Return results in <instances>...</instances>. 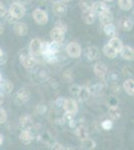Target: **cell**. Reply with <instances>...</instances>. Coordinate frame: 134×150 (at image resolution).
I'll return each mask as SVG.
<instances>
[{"mask_svg": "<svg viewBox=\"0 0 134 150\" xmlns=\"http://www.w3.org/2000/svg\"><path fill=\"white\" fill-rule=\"evenodd\" d=\"M19 59H20L21 64L25 67L26 69H30L35 65V58L32 54H31L29 51H26L25 49L23 50L22 52L20 53V56H19Z\"/></svg>", "mask_w": 134, "mask_h": 150, "instance_id": "cell-1", "label": "cell"}, {"mask_svg": "<svg viewBox=\"0 0 134 150\" xmlns=\"http://www.w3.org/2000/svg\"><path fill=\"white\" fill-rule=\"evenodd\" d=\"M29 99H30V92L26 88H24V87L18 89L17 92L15 93V95H14V102L18 104V105L27 102Z\"/></svg>", "mask_w": 134, "mask_h": 150, "instance_id": "cell-2", "label": "cell"}, {"mask_svg": "<svg viewBox=\"0 0 134 150\" xmlns=\"http://www.w3.org/2000/svg\"><path fill=\"white\" fill-rule=\"evenodd\" d=\"M32 17H33V20L37 24H39V25H45V24L48 22L47 12L42 10V9H40V8L35 9V10L32 12Z\"/></svg>", "mask_w": 134, "mask_h": 150, "instance_id": "cell-3", "label": "cell"}, {"mask_svg": "<svg viewBox=\"0 0 134 150\" xmlns=\"http://www.w3.org/2000/svg\"><path fill=\"white\" fill-rule=\"evenodd\" d=\"M66 52L68 56H70L71 58H79L81 56L82 48L78 43L70 42L66 47Z\"/></svg>", "mask_w": 134, "mask_h": 150, "instance_id": "cell-4", "label": "cell"}, {"mask_svg": "<svg viewBox=\"0 0 134 150\" xmlns=\"http://www.w3.org/2000/svg\"><path fill=\"white\" fill-rule=\"evenodd\" d=\"M9 13H11L17 19L22 18L25 15V7L22 4H18V3H12L10 7H9Z\"/></svg>", "mask_w": 134, "mask_h": 150, "instance_id": "cell-5", "label": "cell"}, {"mask_svg": "<svg viewBox=\"0 0 134 150\" xmlns=\"http://www.w3.org/2000/svg\"><path fill=\"white\" fill-rule=\"evenodd\" d=\"M63 108H64L65 112H69L71 114L75 115L76 112L78 111V105H77V102L74 100V99H65L64 103H63Z\"/></svg>", "mask_w": 134, "mask_h": 150, "instance_id": "cell-6", "label": "cell"}, {"mask_svg": "<svg viewBox=\"0 0 134 150\" xmlns=\"http://www.w3.org/2000/svg\"><path fill=\"white\" fill-rule=\"evenodd\" d=\"M52 9L53 12L55 13V15L62 17L65 14L67 13V6L64 2L62 1H57V2H53L52 4Z\"/></svg>", "mask_w": 134, "mask_h": 150, "instance_id": "cell-7", "label": "cell"}, {"mask_svg": "<svg viewBox=\"0 0 134 150\" xmlns=\"http://www.w3.org/2000/svg\"><path fill=\"white\" fill-rule=\"evenodd\" d=\"M93 71H94V73H95V75H96L97 77L103 79L104 77L107 75L108 69H107V66L103 63V62L98 61V62H96V63L94 64Z\"/></svg>", "mask_w": 134, "mask_h": 150, "instance_id": "cell-8", "label": "cell"}, {"mask_svg": "<svg viewBox=\"0 0 134 150\" xmlns=\"http://www.w3.org/2000/svg\"><path fill=\"white\" fill-rule=\"evenodd\" d=\"M41 45H42V40L39 38H34L29 44V52L32 55H41Z\"/></svg>", "mask_w": 134, "mask_h": 150, "instance_id": "cell-9", "label": "cell"}, {"mask_svg": "<svg viewBox=\"0 0 134 150\" xmlns=\"http://www.w3.org/2000/svg\"><path fill=\"white\" fill-rule=\"evenodd\" d=\"M50 37L52 41H55V42H58L61 44L65 38V32L61 29L54 27L50 31Z\"/></svg>", "mask_w": 134, "mask_h": 150, "instance_id": "cell-10", "label": "cell"}, {"mask_svg": "<svg viewBox=\"0 0 134 150\" xmlns=\"http://www.w3.org/2000/svg\"><path fill=\"white\" fill-rule=\"evenodd\" d=\"M99 55H100V52H99L98 47L96 46H89L85 49V56L89 61L98 59Z\"/></svg>", "mask_w": 134, "mask_h": 150, "instance_id": "cell-11", "label": "cell"}, {"mask_svg": "<svg viewBox=\"0 0 134 150\" xmlns=\"http://www.w3.org/2000/svg\"><path fill=\"white\" fill-rule=\"evenodd\" d=\"M13 31L17 36H25L28 32V27L23 22H15L13 26Z\"/></svg>", "mask_w": 134, "mask_h": 150, "instance_id": "cell-12", "label": "cell"}, {"mask_svg": "<svg viewBox=\"0 0 134 150\" xmlns=\"http://www.w3.org/2000/svg\"><path fill=\"white\" fill-rule=\"evenodd\" d=\"M92 10L94 11V13L96 15H100V14L104 13V12L108 11L109 8L106 5L105 2L103 1H96L93 2V6H92Z\"/></svg>", "mask_w": 134, "mask_h": 150, "instance_id": "cell-13", "label": "cell"}, {"mask_svg": "<svg viewBox=\"0 0 134 150\" xmlns=\"http://www.w3.org/2000/svg\"><path fill=\"white\" fill-rule=\"evenodd\" d=\"M81 17H82V20H83L84 23L92 24V23H94V21H95L96 14L94 13V11L92 10V9H89V10L82 11Z\"/></svg>", "mask_w": 134, "mask_h": 150, "instance_id": "cell-14", "label": "cell"}, {"mask_svg": "<svg viewBox=\"0 0 134 150\" xmlns=\"http://www.w3.org/2000/svg\"><path fill=\"white\" fill-rule=\"evenodd\" d=\"M118 26L123 31H130L133 27V21L128 17H121L118 21Z\"/></svg>", "mask_w": 134, "mask_h": 150, "instance_id": "cell-15", "label": "cell"}, {"mask_svg": "<svg viewBox=\"0 0 134 150\" xmlns=\"http://www.w3.org/2000/svg\"><path fill=\"white\" fill-rule=\"evenodd\" d=\"M19 124L22 127V129L29 130L31 129L33 126V120L31 118V116L29 115H22L19 118Z\"/></svg>", "mask_w": 134, "mask_h": 150, "instance_id": "cell-16", "label": "cell"}, {"mask_svg": "<svg viewBox=\"0 0 134 150\" xmlns=\"http://www.w3.org/2000/svg\"><path fill=\"white\" fill-rule=\"evenodd\" d=\"M120 55L124 60H133L134 59V50L132 47L125 45L122 47V49L120 50Z\"/></svg>", "mask_w": 134, "mask_h": 150, "instance_id": "cell-17", "label": "cell"}, {"mask_svg": "<svg viewBox=\"0 0 134 150\" xmlns=\"http://www.w3.org/2000/svg\"><path fill=\"white\" fill-rule=\"evenodd\" d=\"M19 140H20V141L25 145L30 144L33 140L32 133L29 131V130L23 129V131H21V133L19 134Z\"/></svg>", "mask_w": 134, "mask_h": 150, "instance_id": "cell-18", "label": "cell"}, {"mask_svg": "<svg viewBox=\"0 0 134 150\" xmlns=\"http://www.w3.org/2000/svg\"><path fill=\"white\" fill-rule=\"evenodd\" d=\"M108 44L110 45V46L113 48L114 50H115L116 52L119 53L120 52V50L122 49L123 47V43L121 39H119L118 37H116V36H113V37H111V39L109 40Z\"/></svg>", "mask_w": 134, "mask_h": 150, "instance_id": "cell-19", "label": "cell"}, {"mask_svg": "<svg viewBox=\"0 0 134 150\" xmlns=\"http://www.w3.org/2000/svg\"><path fill=\"white\" fill-rule=\"evenodd\" d=\"M108 114L110 116L111 119L117 120L121 117V110L117 105H111L108 109Z\"/></svg>", "mask_w": 134, "mask_h": 150, "instance_id": "cell-20", "label": "cell"}, {"mask_svg": "<svg viewBox=\"0 0 134 150\" xmlns=\"http://www.w3.org/2000/svg\"><path fill=\"white\" fill-rule=\"evenodd\" d=\"M123 89L128 95H130V96L134 95V80L132 78H128L127 80L124 81Z\"/></svg>", "mask_w": 134, "mask_h": 150, "instance_id": "cell-21", "label": "cell"}, {"mask_svg": "<svg viewBox=\"0 0 134 150\" xmlns=\"http://www.w3.org/2000/svg\"><path fill=\"white\" fill-rule=\"evenodd\" d=\"M75 134L77 135V137H78L80 140H83L89 136L88 130H87V128L83 126V125H79V126H77L75 128Z\"/></svg>", "mask_w": 134, "mask_h": 150, "instance_id": "cell-22", "label": "cell"}, {"mask_svg": "<svg viewBox=\"0 0 134 150\" xmlns=\"http://www.w3.org/2000/svg\"><path fill=\"white\" fill-rule=\"evenodd\" d=\"M99 19H100V22L103 26L109 23H113V15H112V13L109 10L100 14L99 15Z\"/></svg>", "mask_w": 134, "mask_h": 150, "instance_id": "cell-23", "label": "cell"}, {"mask_svg": "<svg viewBox=\"0 0 134 150\" xmlns=\"http://www.w3.org/2000/svg\"><path fill=\"white\" fill-rule=\"evenodd\" d=\"M90 95H91V94H90V90H89L88 87L82 86V87H80L79 92L77 94V97H78L81 101H85L90 97Z\"/></svg>", "mask_w": 134, "mask_h": 150, "instance_id": "cell-24", "label": "cell"}, {"mask_svg": "<svg viewBox=\"0 0 134 150\" xmlns=\"http://www.w3.org/2000/svg\"><path fill=\"white\" fill-rule=\"evenodd\" d=\"M81 146H82V148H84V149L91 150L96 147V142H95L93 139L87 137V138L81 140Z\"/></svg>", "mask_w": 134, "mask_h": 150, "instance_id": "cell-25", "label": "cell"}, {"mask_svg": "<svg viewBox=\"0 0 134 150\" xmlns=\"http://www.w3.org/2000/svg\"><path fill=\"white\" fill-rule=\"evenodd\" d=\"M103 53L104 55L107 57V58H110V59H113V58H115L117 56L118 53L115 51V50L112 48L109 44H106L105 46L103 47Z\"/></svg>", "mask_w": 134, "mask_h": 150, "instance_id": "cell-26", "label": "cell"}, {"mask_svg": "<svg viewBox=\"0 0 134 150\" xmlns=\"http://www.w3.org/2000/svg\"><path fill=\"white\" fill-rule=\"evenodd\" d=\"M103 31L107 36H109V37H113V36H115V34H116V27L113 23H109V24L104 25Z\"/></svg>", "mask_w": 134, "mask_h": 150, "instance_id": "cell-27", "label": "cell"}, {"mask_svg": "<svg viewBox=\"0 0 134 150\" xmlns=\"http://www.w3.org/2000/svg\"><path fill=\"white\" fill-rule=\"evenodd\" d=\"M118 6L120 7V9H122L124 11H128L132 8L133 2L132 0H117Z\"/></svg>", "mask_w": 134, "mask_h": 150, "instance_id": "cell-28", "label": "cell"}, {"mask_svg": "<svg viewBox=\"0 0 134 150\" xmlns=\"http://www.w3.org/2000/svg\"><path fill=\"white\" fill-rule=\"evenodd\" d=\"M0 83H1V86H2V89H3L4 93L9 94L12 92V90H13V84H12L11 81L4 80V81H1Z\"/></svg>", "mask_w": 134, "mask_h": 150, "instance_id": "cell-29", "label": "cell"}, {"mask_svg": "<svg viewBox=\"0 0 134 150\" xmlns=\"http://www.w3.org/2000/svg\"><path fill=\"white\" fill-rule=\"evenodd\" d=\"M92 6H93L92 0H80L79 1V7L82 11L92 9Z\"/></svg>", "mask_w": 134, "mask_h": 150, "instance_id": "cell-30", "label": "cell"}, {"mask_svg": "<svg viewBox=\"0 0 134 150\" xmlns=\"http://www.w3.org/2000/svg\"><path fill=\"white\" fill-rule=\"evenodd\" d=\"M90 90V94H92V95H99V94L102 93V91H103V86H102V83H97L95 84L91 87V88H89Z\"/></svg>", "mask_w": 134, "mask_h": 150, "instance_id": "cell-31", "label": "cell"}, {"mask_svg": "<svg viewBox=\"0 0 134 150\" xmlns=\"http://www.w3.org/2000/svg\"><path fill=\"white\" fill-rule=\"evenodd\" d=\"M113 127V122H112V120H108V119H106V120H104L103 122H101V128L102 129H104V130H110L111 128Z\"/></svg>", "mask_w": 134, "mask_h": 150, "instance_id": "cell-32", "label": "cell"}, {"mask_svg": "<svg viewBox=\"0 0 134 150\" xmlns=\"http://www.w3.org/2000/svg\"><path fill=\"white\" fill-rule=\"evenodd\" d=\"M7 121V112L4 108L0 107V124H3Z\"/></svg>", "mask_w": 134, "mask_h": 150, "instance_id": "cell-33", "label": "cell"}, {"mask_svg": "<svg viewBox=\"0 0 134 150\" xmlns=\"http://www.w3.org/2000/svg\"><path fill=\"white\" fill-rule=\"evenodd\" d=\"M54 27H57V28L61 29V30H63L64 32H66V31H67V25H66V23L63 22L62 20H58L57 22L55 23Z\"/></svg>", "mask_w": 134, "mask_h": 150, "instance_id": "cell-34", "label": "cell"}, {"mask_svg": "<svg viewBox=\"0 0 134 150\" xmlns=\"http://www.w3.org/2000/svg\"><path fill=\"white\" fill-rule=\"evenodd\" d=\"M79 89H80V86L74 84V85H72L69 88V92L72 96H77V94H78V92H79Z\"/></svg>", "mask_w": 134, "mask_h": 150, "instance_id": "cell-35", "label": "cell"}, {"mask_svg": "<svg viewBox=\"0 0 134 150\" xmlns=\"http://www.w3.org/2000/svg\"><path fill=\"white\" fill-rule=\"evenodd\" d=\"M63 78L66 82H70L73 80V75H72V72L70 70H67L63 73Z\"/></svg>", "mask_w": 134, "mask_h": 150, "instance_id": "cell-36", "label": "cell"}, {"mask_svg": "<svg viewBox=\"0 0 134 150\" xmlns=\"http://www.w3.org/2000/svg\"><path fill=\"white\" fill-rule=\"evenodd\" d=\"M132 72L133 70L130 66H124L122 68V73L124 76H130V75H132Z\"/></svg>", "mask_w": 134, "mask_h": 150, "instance_id": "cell-37", "label": "cell"}, {"mask_svg": "<svg viewBox=\"0 0 134 150\" xmlns=\"http://www.w3.org/2000/svg\"><path fill=\"white\" fill-rule=\"evenodd\" d=\"M5 15H6V20L8 21L9 23H11V24H12V23L14 24L15 22H17V20H18V19L14 17V16L12 15L11 13H9V12H8V13H7V12H6V14H5Z\"/></svg>", "mask_w": 134, "mask_h": 150, "instance_id": "cell-38", "label": "cell"}, {"mask_svg": "<svg viewBox=\"0 0 134 150\" xmlns=\"http://www.w3.org/2000/svg\"><path fill=\"white\" fill-rule=\"evenodd\" d=\"M6 12H7V10H6L5 5H4L2 2H0V17H4Z\"/></svg>", "mask_w": 134, "mask_h": 150, "instance_id": "cell-39", "label": "cell"}, {"mask_svg": "<svg viewBox=\"0 0 134 150\" xmlns=\"http://www.w3.org/2000/svg\"><path fill=\"white\" fill-rule=\"evenodd\" d=\"M73 114H71V113L69 112H65L64 114V121L65 122H70L71 120H73Z\"/></svg>", "mask_w": 134, "mask_h": 150, "instance_id": "cell-40", "label": "cell"}, {"mask_svg": "<svg viewBox=\"0 0 134 150\" xmlns=\"http://www.w3.org/2000/svg\"><path fill=\"white\" fill-rule=\"evenodd\" d=\"M51 148L54 149V150H62L64 149V147L62 146V144H60L59 142H54L51 146Z\"/></svg>", "mask_w": 134, "mask_h": 150, "instance_id": "cell-41", "label": "cell"}, {"mask_svg": "<svg viewBox=\"0 0 134 150\" xmlns=\"http://www.w3.org/2000/svg\"><path fill=\"white\" fill-rule=\"evenodd\" d=\"M64 100H65V99L63 98V97L58 98L57 100L55 101V105L57 106V107H60V106H61V107H63V103H64Z\"/></svg>", "mask_w": 134, "mask_h": 150, "instance_id": "cell-42", "label": "cell"}, {"mask_svg": "<svg viewBox=\"0 0 134 150\" xmlns=\"http://www.w3.org/2000/svg\"><path fill=\"white\" fill-rule=\"evenodd\" d=\"M46 111V107L45 105H39L38 106V109H37V112L39 113V114H43Z\"/></svg>", "mask_w": 134, "mask_h": 150, "instance_id": "cell-43", "label": "cell"}, {"mask_svg": "<svg viewBox=\"0 0 134 150\" xmlns=\"http://www.w3.org/2000/svg\"><path fill=\"white\" fill-rule=\"evenodd\" d=\"M13 3H18V4H22V5H25L27 3V0H12Z\"/></svg>", "mask_w": 134, "mask_h": 150, "instance_id": "cell-44", "label": "cell"}, {"mask_svg": "<svg viewBox=\"0 0 134 150\" xmlns=\"http://www.w3.org/2000/svg\"><path fill=\"white\" fill-rule=\"evenodd\" d=\"M3 57H4L3 51H2V49H1V48H0V64L3 63Z\"/></svg>", "mask_w": 134, "mask_h": 150, "instance_id": "cell-45", "label": "cell"}, {"mask_svg": "<svg viewBox=\"0 0 134 150\" xmlns=\"http://www.w3.org/2000/svg\"><path fill=\"white\" fill-rule=\"evenodd\" d=\"M3 32H4V25L1 22H0V35H1Z\"/></svg>", "mask_w": 134, "mask_h": 150, "instance_id": "cell-46", "label": "cell"}, {"mask_svg": "<svg viewBox=\"0 0 134 150\" xmlns=\"http://www.w3.org/2000/svg\"><path fill=\"white\" fill-rule=\"evenodd\" d=\"M3 142H4V136L0 133V146L3 144Z\"/></svg>", "mask_w": 134, "mask_h": 150, "instance_id": "cell-47", "label": "cell"}, {"mask_svg": "<svg viewBox=\"0 0 134 150\" xmlns=\"http://www.w3.org/2000/svg\"><path fill=\"white\" fill-rule=\"evenodd\" d=\"M3 101H4V96H3V94H2V93H0V105L3 103Z\"/></svg>", "mask_w": 134, "mask_h": 150, "instance_id": "cell-48", "label": "cell"}, {"mask_svg": "<svg viewBox=\"0 0 134 150\" xmlns=\"http://www.w3.org/2000/svg\"><path fill=\"white\" fill-rule=\"evenodd\" d=\"M104 2H113L114 0H103Z\"/></svg>", "mask_w": 134, "mask_h": 150, "instance_id": "cell-49", "label": "cell"}, {"mask_svg": "<svg viewBox=\"0 0 134 150\" xmlns=\"http://www.w3.org/2000/svg\"><path fill=\"white\" fill-rule=\"evenodd\" d=\"M60 1H62V2H64V3H65V2H69L70 0H60Z\"/></svg>", "mask_w": 134, "mask_h": 150, "instance_id": "cell-50", "label": "cell"}, {"mask_svg": "<svg viewBox=\"0 0 134 150\" xmlns=\"http://www.w3.org/2000/svg\"><path fill=\"white\" fill-rule=\"evenodd\" d=\"M52 2H57V1H60V0H51Z\"/></svg>", "mask_w": 134, "mask_h": 150, "instance_id": "cell-51", "label": "cell"}, {"mask_svg": "<svg viewBox=\"0 0 134 150\" xmlns=\"http://www.w3.org/2000/svg\"><path fill=\"white\" fill-rule=\"evenodd\" d=\"M2 81V77H1V74H0V82Z\"/></svg>", "mask_w": 134, "mask_h": 150, "instance_id": "cell-52", "label": "cell"}]
</instances>
